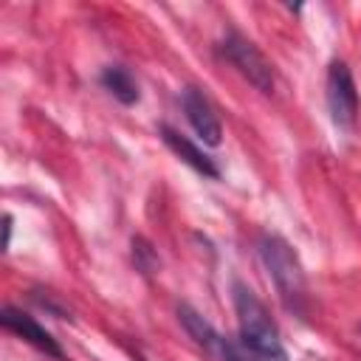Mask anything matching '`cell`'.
I'll return each mask as SVG.
<instances>
[{
	"instance_id": "cell-5",
	"label": "cell",
	"mask_w": 361,
	"mask_h": 361,
	"mask_svg": "<svg viewBox=\"0 0 361 361\" xmlns=\"http://www.w3.org/2000/svg\"><path fill=\"white\" fill-rule=\"evenodd\" d=\"M180 104H183V113H186V121L192 124L195 135L209 144V147H217L223 141V124L212 107V102L203 96V90L197 87H183V96H180Z\"/></svg>"
},
{
	"instance_id": "cell-8",
	"label": "cell",
	"mask_w": 361,
	"mask_h": 361,
	"mask_svg": "<svg viewBox=\"0 0 361 361\" xmlns=\"http://www.w3.org/2000/svg\"><path fill=\"white\" fill-rule=\"evenodd\" d=\"M178 319H180V324H183V330L192 336V341L197 344V347H203L206 353H212L214 350V344H217V338H220V333L195 310V307H189V305H178Z\"/></svg>"
},
{
	"instance_id": "cell-10",
	"label": "cell",
	"mask_w": 361,
	"mask_h": 361,
	"mask_svg": "<svg viewBox=\"0 0 361 361\" xmlns=\"http://www.w3.org/2000/svg\"><path fill=\"white\" fill-rule=\"evenodd\" d=\"M209 355H214L217 361H265L262 355H257L254 350H248L243 341L237 344L234 338H226V336L217 338V344H214V350Z\"/></svg>"
},
{
	"instance_id": "cell-4",
	"label": "cell",
	"mask_w": 361,
	"mask_h": 361,
	"mask_svg": "<svg viewBox=\"0 0 361 361\" xmlns=\"http://www.w3.org/2000/svg\"><path fill=\"white\" fill-rule=\"evenodd\" d=\"M324 96H327V110L336 127L353 130L358 118V87L344 62H330L327 68V82H324Z\"/></svg>"
},
{
	"instance_id": "cell-3",
	"label": "cell",
	"mask_w": 361,
	"mask_h": 361,
	"mask_svg": "<svg viewBox=\"0 0 361 361\" xmlns=\"http://www.w3.org/2000/svg\"><path fill=\"white\" fill-rule=\"evenodd\" d=\"M223 54H226V59L259 90V93H274V85H276V79H274V65H271V59L248 39V37H243L240 31H228L226 37H223Z\"/></svg>"
},
{
	"instance_id": "cell-2",
	"label": "cell",
	"mask_w": 361,
	"mask_h": 361,
	"mask_svg": "<svg viewBox=\"0 0 361 361\" xmlns=\"http://www.w3.org/2000/svg\"><path fill=\"white\" fill-rule=\"evenodd\" d=\"M234 310L240 324V341L248 350H254L265 361H288L276 322L271 319L268 307L257 299V293L243 282H234Z\"/></svg>"
},
{
	"instance_id": "cell-11",
	"label": "cell",
	"mask_w": 361,
	"mask_h": 361,
	"mask_svg": "<svg viewBox=\"0 0 361 361\" xmlns=\"http://www.w3.org/2000/svg\"><path fill=\"white\" fill-rule=\"evenodd\" d=\"M133 259H135V265H138L144 274H155L158 265H161L158 254L152 251V245H149L144 237H133Z\"/></svg>"
},
{
	"instance_id": "cell-1",
	"label": "cell",
	"mask_w": 361,
	"mask_h": 361,
	"mask_svg": "<svg viewBox=\"0 0 361 361\" xmlns=\"http://www.w3.org/2000/svg\"><path fill=\"white\" fill-rule=\"evenodd\" d=\"M259 257H262V265H265L268 276L274 279V288H276L282 305L293 313H305L307 276H305V268H302L293 245L285 237L265 231L259 237Z\"/></svg>"
},
{
	"instance_id": "cell-9",
	"label": "cell",
	"mask_w": 361,
	"mask_h": 361,
	"mask_svg": "<svg viewBox=\"0 0 361 361\" xmlns=\"http://www.w3.org/2000/svg\"><path fill=\"white\" fill-rule=\"evenodd\" d=\"M102 85L121 102V104H135L138 102V82L133 79V73L121 65H110L102 71Z\"/></svg>"
},
{
	"instance_id": "cell-7",
	"label": "cell",
	"mask_w": 361,
	"mask_h": 361,
	"mask_svg": "<svg viewBox=\"0 0 361 361\" xmlns=\"http://www.w3.org/2000/svg\"><path fill=\"white\" fill-rule=\"evenodd\" d=\"M161 138H164V144L183 161V164H189L195 172H200V175H206V178H220V169H217V164L197 147V144H192L186 135H180L178 130H172V127H161Z\"/></svg>"
},
{
	"instance_id": "cell-12",
	"label": "cell",
	"mask_w": 361,
	"mask_h": 361,
	"mask_svg": "<svg viewBox=\"0 0 361 361\" xmlns=\"http://www.w3.org/2000/svg\"><path fill=\"white\" fill-rule=\"evenodd\" d=\"M11 243V214H6V248Z\"/></svg>"
},
{
	"instance_id": "cell-6",
	"label": "cell",
	"mask_w": 361,
	"mask_h": 361,
	"mask_svg": "<svg viewBox=\"0 0 361 361\" xmlns=\"http://www.w3.org/2000/svg\"><path fill=\"white\" fill-rule=\"evenodd\" d=\"M0 324H3L8 333H14V336H20L23 341H28L31 347H37L39 353H45V355H51V358H59V361L65 358V353H62V347L56 344V338H54L34 316H28V313H23V310L6 305V307L0 310Z\"/></svg>"
}]
</instances>
